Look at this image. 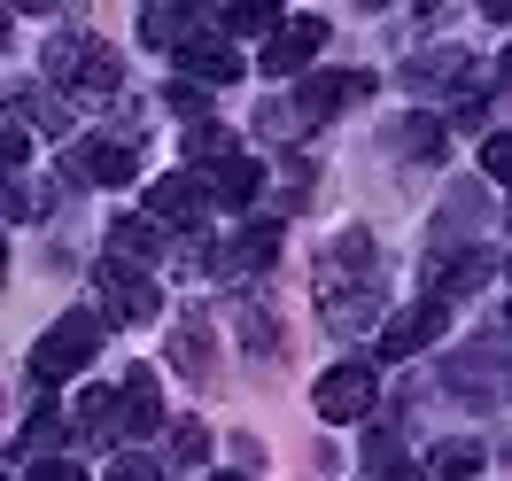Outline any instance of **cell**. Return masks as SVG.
Returning <instances> with one entry per match:
<instances>
[{
	"label": "cell",
	"instance_id": "603a6c76",
	"mask_svg": "<svg viewBox=\"0 0 512 481\" xmlns=\"http://www.w3.org/2000/svg\"><path fill=\"white\" fill-rule=\"evenodd\" d=\"M202 450H210V435H202V419H179V427H171V458H179V466H194Z\"/></svg>",
	"mask_w": 512,
	"mask_h": 481
},
{
	"label": "cell",
	"instance_id": "ac0fdd59",
	"mask_svg": "<svg viewBox=\"0 0 512 481\" xmlns=\"http://www.w3.org/2000/svg\"><path fill=\"white\" fill-rule=\"evenodd\" d=\"M427 474H450V481H466V474H481V443H435V458H427Z\"/></svg>",
	"mask_w": 512,
	"mask_h": 481
},
{
	"label": "cell",
	"instance_id": "30bf717a",
	"mask_svg": "<svg viewBox=\"0 0 512 481\" xmlns=\"http://www.w3.org/2000/svg\"><path fill=\"white\" fill-rule=\"evenodd\" d=\"M63 171L86 179V187H125L132 179V148L125 140H78V148L63 156Z\"/></svg>",
	"mask_w": 512,
	"mask_h": 481
},
{
	"label": "cell",
	"instance_id": "ffe728a7",
	"mask_svg": "<svg viewBox=\"0 0 512 481\" xmlns=\"http://www.w3.org/2000/svg\"><path fill=\"white\" fill-rule=\"evenodd\" d=\"M32 156V125H16V117H0V179L16 171V163Z\"/></svg>",
	"mask_w": 512,
	"mask_h": 481
},
{
	"label": "cell",
	"instance_id": "9c48e42d",
	"mask_svg": "<svg viewBox=\"0 0 512 481\" xmlns=\"http://www.w3.org/2000/svg\"><path fill=\"white\" fill-rule=\"evenodd\" d=\"M179 70H187V86H233L249 63H241L233 39H218V24H210V32H194L187 47H179Z\"/></svg>",
	"mask_w": 512,
	"mask_h": 481
},
{
	"label": "cell",
	"instance_id": "83f0119b",
	"mask_svg": "<svg viewBox=\"0 0 512 481\" xmlns=\"http://www.w3.org/2000/svg\"><path fill=\"white\" fill-rule=\"evenodd\" d=\"M0 47H8V8H0Z\"/></svg>",
	"mask_w": 512,
	"mask_h": 481
},
{
	"label": "cell",
	"instance_id": "44dd1931",
	"mask_svg": "<svg viewBox=\"0 0 512 481\" xmlns=\"http://www.w3.org/2000/svg\"><path fill=\"white\" fill-rule=\"evenodd\" d=\"M241 342H249L256 357H272V342H280V334H272V319H264V303H241Z\"/></svg>",
	"mask_w": 512,
	"mask_h": 481
},
{
	"label": "cell",
	"instance_id": "7402d4cb",
	"mask_svg": "<svg viewBox=\"0 0 512 481\" xmlns=\"http://www.w3.org/2000/svg\"><path fill=\"white\" fill-rule=\"evenodd\" d=\"M63 435H70V419H55V412H32V427H24V450L39 458V450H55Z\"/></svg>",
	"mask_w": 512,
	"mask_h": 481
},
{
	"label": "cell",
	"instance_id": "7a4b0ae2",
	"mask_svg": "<svg viewBox=\"0 0 512 481\" xmlns=\"http://www.w3.org/2000/svg\"><path fill=\"white\" fill-rule=\"evenodd\" d=\"M47 78H55V86H70V94H117V86H125L117 55H109L101 39H78V32L47 47Z\"/></svg>",
	"mask_w": 512,
	"mask_h": 481
},
{
	"label": "cell",
	"instance_id": "f1b7e54d",
	"mask_svg": "<svg viewBox=\"0 0 512 481\" xmlns=\"http://www.w3.org/2000/svg\"><path fill=\"white\" fill-rule=\"evenodd\" d=\"M210 481H249V474H210Z\"/></svg>",
	"mask_w": 512,
	"mask_h": 481
},
{
	"label": "cell",
	"instance_id": "52a82bcc",
	"mask_svg": "<svg viewBox=\"0 0 512 481\" xmlns=\"http://www.w3.org/2000/svg\"><path fill=\"white\" fill-rule=\"evenodd\" d=\"M156 427H163V381L148 365H132L125 396H117V443H140V435H156Z\"/></svg>",
	"mask_w": 512,
	"mask_h": 481
},
{
	"label": "cell",
	"instance_id": "4fadbf2b",
	"mask_svg": "<svg viewBox=\"0 0 512 481\" xmlns=\"http://www.w3.org/2000/svg\"><path fill=\"white\" fill-rule=\"evenodd\" d=\"M272 257H280V233H272V225H249V233L218 257V272H225V280H249V272H264Z\"/></svg>",
	"mask_w": 512,
	"mask_h": 481
},
{
	"label": "cell",
	"instance_id": "5b68a950",
	"mask_svg": "<svg viewBox=\"0 0 512 481\" xmlns=\"http://www.w3.org/2000/svg\"><path fill=\"white\" fill-rule=\"evenodd\" d=\"M443 326H450V303H435V295H427V303H412V311H396V319L381 326V357H388V365H404V357L427 350Z\"/></svg>",
	"mask_w": 512,
	"mask_h": 481
},
{
	"label": "cell",
	"instance_id": "e0dca14e",
	"mask_svg": "<svg viewBox=\"0 0 512 481\" xmlns=\"http://www.w3.org/2000/svg\"><path fill=\"white\" fill-rule=\"evenodd\" d=\"M171 365H179L187 381H210V319H187L171 334Z\"/></svg>",
	"mask_w": 512,
	"mask_h": 481
},
{
	"label": "cell",
	"instance_id": "5bb4252c",
	"mask_svg": "<svg viewBox=\"0 0 512 481\" xmlns=\"http://www.w3.org/2000/svg\"><path fill=\"white\" fill-rule=\"evenodd\" d=\"M156 257H163V241H156L148 218H117L109 225V264H132V272H140V264H156Z\"/></svg>",
	"mask_w": 512,
	"mask_h": 481
},
{
	"label": "cell",
	"instance_id": "f546056e",
	"mask_svg": "<svg viewBox=\"0 0 512 481\" xmlns=\"http://www.w3.org/2000/svg\"><path fill=\"white\" fill-rule=\"evenodd\" d=\"M0 272H8V241H0Z\"/></svg>",
	"mask_w": 512,
	"mask_h": 481
},
{
	"label": "cell",
	"instance_id": "d6986e66",
	"mask_svg": "<svg viewBox=\"0 0 512 481\" xmlns=\"http://www.w3.org/2000/svg\"><path fill=\"white\" fill-rule=\"evenodd\" d=\"M187 156L194 163H233V132L202 117V125H187Z\"/></svg>",
	"mask_w": 512,
	"mask_h": 481
},
{
	"label": "cell",
	"instance_id": "2e32d148",
	"mask_svg": "<svg viewBox=\"0 0 512 481\" xmlns=\"http://www.w3.org/2000/svg\"><path fill=\"white\" fill-rule=\"evenodd\" d=\"M70 419H78V435H86V443H117V388H86Z\"/></svg>",
	"mask_w": 512,
	"mask_h": 481
},
{
	"label": "cell",
	"instance_id": "cb8c5ba5",
	"mask_svg": "<svg viewBox=\"0 0 512 481\" xmlns=\"http://www.w3.org/2000/svg\"><path fill=\"white\" fill-rule=\"evenodd\" d=\"M24 481H86V466H78V458H32Z\"/></svg>",
	"mask_w": 512,
	"mask_h": 481
},
{
	"label": "cell",
	"instance_id": "ba28073f",
	"mask_svg": "<svg viewBox=\"0 0 512 481\" xmlns=\"http://www.w3.org/2000/svg\"><path fill=\"white\" fill-rule=\"evenodd\" d=\"M202 218H210V194H202V179L171 171V179H156V187H148V225H179V233H194Z\"/></svg>",
	"mask_w": 512,
	"mask_h": 481
},
{
	"label": "cell",
	"instance_id": "484cf974",
	"mask_svg": "<svg viewBox=\"0 0 512 481\" xmlns=\"http://www.w3.org/2000/svg\"><path fill=\"white\" fill-rule=\"evenodd\" d=\"M505 163H512L505 132H489V140H481V171H489V179H505Z\"/></svg>",
	"mask_w": 512,
	"mask_h": 481
},
{
	"label": "cell",
	"instance_id": "d4e9b609",
	"mask_svg": "<svg viewBox=\"0 0 512 481\" xmlns=\"http://www.w3.org/2000/svg\"><path fill=\"white\" fill-rule=\"evenodd\" d=\"M101 481H163V466H156V458H117Z\"/></svg>",
	"mask_w": 512,
	"mask_h": 481
},
{
	"label": "cell",
	"instance_id": "8992f818",
	"mask_svg": "<svg viewBox=\"0 0 512 481\" xmlns=\"http://www.w3.org/2000/svg\"><path fill=\"white\" fill-rule=\"evenodd\" d=\"M373 412V365H334L319 381V419H334V427H350V419H365Z\"/></svg>",
	"mask_w": 512,
	"mask_h": 481
},
{
	"label": "cell",
	"instance_id": "6da1fadb",
	"mask_svg": "<svg viewBox=\"0 0 512 481\" xmlns=\"http://www.w3.org/2000/svg\"><path fill=\"white\" fill-rule=\"evenodd\" d=\"M101 334H109L101 311H63V319L32 342V388H55V381H70V373H86L101 357Z\"/></svg>",
	"mask_w": 512,
	"mask_h": 481
},
{
	"label": "cell",
	"instance_id": "4316f807",
	"mask_svg": "<svg viewBox=\"0 0 512 481\" xmlns=\"http://www.w3.org/2000/svg\"><path fill=\"white\" fill-rule=\"evenodd\" d=\"M404 148H412V156H435V148H443V132H435V117H419V125L404 132Z\"/></svg>",
	"mask_w": 512,
	"mask_h": 481
},
{
	"label": "cell",
	"instance_id": "9a60e30c",
	"mask_svg": "<svg viewBox=\"0 0 512 481\" xmlns=\"http://www.w3.org/2000/svg\"><path fill=\"white\" fill-rule=\"evenodd\" d=\"M365 466H373V481H427V466H419L388 427H381V435H365Z\"/></svg>",
	"mask_w": 512,
	"mask_h": 481
},
{
	"label": "cell",
	"instance_id": "7c38bea8",
	"mask_svg": "<svg viewBox=\"0 0 512 481\" xmlns=\"http://www.w3.org/2000/svg\"><path fill=\"white\" fill-rule=\"evenodd\" d=\"M210 202H225V210H249L256 194H264V171H256L249 156H233V163H218V171H210Z\"/></svg>",
	"mask_w": 512,
	"mask_h": 481
},
{
	"label": "cell",
	"instance_id": "8fae6325",
	"mask_svg": "<svg viewBox=\"0 0 512 481\" xmlns=\"http://www.w3.org/2000/svg\"><path fill=\"white\" fill-rule=\"evenodd\" d=\"M194 32H210V8H140V39L163 55H179Z\"/></svg>",
	"mask_w": 512,
	"mask_h": 481
},
{
	"label": "cell",
	"instance_id": "277c9868",
	"mask_svg": "<svg viewBox=\"0 0 512 481\" xmlns=\"http://www.w3.org/2000/svg\"><path fill=\"white\" fill-rule=\"evenodd\" d=\"M326 47V16H295V24H280L272 32V47H264V78H303L311 70V55Z\"/></svg>",
	"mask_w": 512,
	"mask_h": 481
},
{
	"label": "cell",
	"instance_id": "3957f363",
	"mask_svg": "<svg viewBox=\"0 0 512 481\" xmlns=\"http://www.w3.org/2000/svg\"><path fill=\"white\" fill-rule=\"evenodd\" d=\"M94 288H101V303H109V319H125V326L156 319V303H163L148 272H132V264H109V257L94 264Z\"/></svg>",
	"mask_w": 512,
	"mask_h": 481
}]
</instances>
